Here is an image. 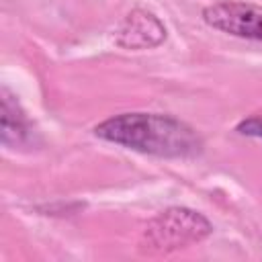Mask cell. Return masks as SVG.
I'll list each match as a JSON object with an SVG mask.
<instances>
[{
	"instance_id": "2",
	"label": "cell",
	"mask_w": 262,
	"mask_h": 262,
	"mask_svg": "<svg viewBox=\"0 0 262 262\" xmlns=\"http://www.w3.org/2000/svg\"><path fill=\"white\" fill-rule=\"evenodd\" d=\"M211 223L196 211L186 207H172L156 215L141 231L139 252L170 254L180 248L203 242L211 235Z\"/></svg>"
},
{
	"instance_id": "3",
	"label": "cell",
	"mask_w": 262,
	"mask_h": 262,
	"mask_svg": "<svg viewBox=\"0 0 262 262\" xmlns=\"http://www.w3.org/2000/svg\"><path fill=\"white\" fill-rule=\"evenodd\" d=\"M203 18L209 27L223 33L262 41V6L223 0L207 6L203 10Z\"/></svg>"
},
{
	"instance_id": "4",
	"label": "cell",
	"mask_w": 262,
	"mask_h": 262,
	"mask_svg": "<svg viewBox=\"0 0 262 262\" xmlns=\"http://www.w3.org/2000/svg\"><path fill=\"white\" fill-rule=\"evenodd\" d=\"M166 39L162 20L143 8L131 10L117 29V45L125 49H151Z\"/></svg>"
},
{
	"instance_id": "6",
	"label": "cell",
	"mask_w": 262,
	"mask_h": 262,
	"mask_svg": "<svg viewBox=\"0 0 262 262\" xmlns=\"http://www.w3.org/2000/svg\"><path fill=\"white\" fill-rule=\"evenodd\" d=\"M237 131L244 133V135L262 139V117H250V119L242 121V123L237 125Z\"/></svg>"
},
{
	"instance_id": "5",
	"label": "cell",
	"mask_w": 262,
	"mask_h": 262,
	"mask_svg": "<svg viewBox=\"0 0 262 262\" xmlns=\"http://www.w3.org/2000/svg\"><path fill=\"white\" fill-rule=\"evenodd\" d=\"M0 131H2V143L6 147L23 145L31 135V127L23 108L6 88L2 90V129Z\"/></svg>"
},
{
	"instance_id": "1",
	"label": "cell",
	"mask_w": 262,
	"mask_h": 262,
	"mask_svg": "<svg viewBox=\"0 0 262 262\" xmlns=\"http://www.w3.org/2000/svg\"><path fill=\"white\" fill-rule=\"evenodd\" d=\"M111 143L160 158H188L201 151L203 141L186 123L158 113H123L94 127Z\"/></svg>"
}]
</instances>
